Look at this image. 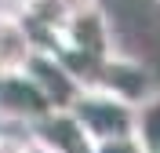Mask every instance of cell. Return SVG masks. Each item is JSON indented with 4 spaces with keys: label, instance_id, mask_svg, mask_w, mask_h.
<instances>
[{
    "label": "cell",
    "instance_id": "6da1fadb",
    "mask_svg": "<svg viewBox=\"0 0 160 153\" xmlns=\"http://www.w3.org/2000/svg\"><path fill=\"white\" fill-rule=\"evenodd\" d=\"M69 110L88 128V135L95 142L120 139V135H135V102L120 99V95L106 91V88H84Z\"/></svg>",
    "mask_w": 160,
    "mask_h": 153
},
{
    "label": "cell",
    "instance_id": "7a4b0ae2",
    "mask_svg": "<svg viewBox=\"0 0 160 153\" xmlns=\"http://www.w3.org/2000/svg\"><path fill=\"white\" fill-rule=\"evenodd\" d=\"M55 48L51 51H77V55H95V59H106L113 55V37H109V22L98 11V4L88 11H80L77 18L66 26V29L55 37Z\"/></svg>",
    "mask_w": 160,
    "mask_h": 153
},
{
    "label": "cell",
    "instance_id": "3957f363",
    "mask_svg": "<svg viewBox=\"0 0 160 153\" xmlns=\"http://www.w3.org/2000/svg\"><path fill=\"white\" fill-rule=\"evenodd\" d=\"M26 73L40 84V91L48 95V102L55 110H69L73 102H77V95L84 91V84L73 77V69L55 55V51H37Z\"/></svg>",
    "mask_w": 160,
    "mask_h": 153
},
{
    "label": "cell",
    "instance_id": "277c9868",
    "mask_svg": "<svg viewBox=\"0 0 160 153\" xmlns=\"http://www.w3.org/2000/svg\"><path fill=\"white\" fill-rule=\"evenodd\" d=\"M91 88H106V91H113V95H120V99L135 102V106H138L146 95L157 91L149 69L138 66V62H131V59H120V55H106V59H102L98 80L91 84Z\"/></svg>",
    "mask_w": 160,
    "mask_h": 153
},
{
    "label": "cell",
    "instance_id": "5b68a950",
    "mask_svg": "<svg viewBox=\"0 0 160 153\" xmlns=\"http://www.w3.org/2000/svg\"><path fill=\"white\" fill-rule=\"evenodd\" d=\"M37 139L55 153H95V139L73 117V110H51L37 120Z\"/></svg>",
    "mask_w": 160,
    "mask_h": 153
},
{
    "label": "cell",
    "instance_id": "8992f818",
    "mask_svg": "<svg viewBox=\"0 0 160 153\" xmlns=\"http://www.w3.org/2000/svg\"><path fill=\"white\" fill-rule=\"evenodd\" d=\"M37 44L22 15H0V80L29 69Z\"/></svg>",
    "mask_w": 160,
    "mask_h": 153
},
{
    "label": "cell",
    "instance_id": "52a82bcc",
    "mask_svg": "<svg viewBox=\"0 0 160 153\" xmlns=\"http://www.w3.org/2000/svg\"><path fill=\"white\" fill-rule=\"evenodd\" d=\"M0 110L18 117V120H40L55 106L48 102V95L40 91V84L29 73H18V77H4L0 80Z\"/></svg>",
    "mask_w": 160,
    "mask_h": 153
},
{
    "label": "cell",
    "instance_id": "ba28073f",
    "mask_svg": "<svg viewBox=\"0 0 160 153\" xmlns=\"http://www.w3.org/2000/svg\"><path fill=\"white\" fill-rule=\"evenodd\" d=\"M95 4H98V0H22V18L37 22L40 29L55 40L80 11L95 8Z\"/></svg>",
    "mask_w": 160,
    "mask_h": 153
},
{
    "label": "cell",
    "instance_id": "9c48e42d",
    "mask_svg": "<svg viewBox=\"0 0 160 153\" xmlns=\"http://www.w3.org/2000/svg\"><path fill=\"white\" fill-rule=\"evenodd\" d=\"M135 135L149 153H160V88L135 106Z\"/></svg>",
    "mask_w": 160,
    "mask_h": 153
},
{
    "label": "cell",
    "instance_id": "30bf717a",
    "mask_svg": "<svg viewBox=\"0 0 160 153\" xmlns=\"http://www.w3.org/2000/svg\"><path fill=\"white\" fill-rule=\"evenodd\" d=\"M95 153H149V150L138 142V135H120V139L95 142Z\"/></svg>",
    "mask_w": 160,
    "mask_h": 153
},
{
    "label": "cell",
    "instance_id": "8fae6325",
    "mask_svg": "<svg viewBox=\"0 0 160 153\" xmlns=\"http://www.w3.org/2000/svg\"><path fill=\"white\" fill-rule=\"evenodd\" d=\"M0 153H26V142L11 139V135H0Z\"/></svg>",
    "mask_w": 160,
    "mask_h": 153
},
{
    "label": "cell",
    "instance_id": "7c38bea8",
    "mask_svg": "<svg viewBox=\"0 0 160 153\" xmlns=\"http://www.w3.org/2000/svg\"><path fill=\"white\" fill-rule=\"evenodd\" d=\"M26 153H55V150H51V146H44V142L37 139V135H33L29 142H26Z\"/></svg>",
    "mask_w": 160,
    "mask_h": 153
},
{
    "label": "cell",
    "instance_id": "4fadbf2b",
    "mask_svg": "<svg viewBox=\"0 0 160 153\" xmlns=\"http://www.w3.org/2000/svg\"><path fill=\"white\" fill-rule=\"evenodd\" d=\"M157 4H160V0H157Z\"/></svg>",
    "mask_w": 160,
    "mask_h": 153
}]
</instances>
